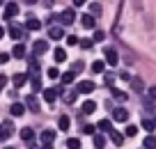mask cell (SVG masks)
<instances>
[{
    "instance_id": "cell-36",
    "label": "cell",
    "mask_w": 156,
    "mask_h": 149,
    "mask_svg": "<svg viewBox=\"0 0 156 149\" xmlns=\"http://www.w3.org/2000/svg\"><path fill=\"white\" fill-rule=\"evenodd\" d=\"M126 135H129V138H133V135H138V126L129 124V126H126Z\"/></svg>"
},
{
    "instance_id": "cell-28",
    "label": "cell",
    "mask_w": 156,
    "mask_h": 149,
    "mask_svg": "<svg viewBox=\"0 0 156 149\" xmlns=\"http://www.w3.org/2000/svg\"><path fill=\"white\" fill-rule=\"evenodd\" d=\"M94 147H97V149H103V147H106V135L94 133Z\"/></svg>"
},
{
    "instance_id": "cell-53",
    "label": "cell",
    "mask_w": 156,
    "mask_h": 149,
    "mask_svg": "<svg viewBox=\"0 0 156 149\" xmlns=\"http://www.w3.org/2000/svg\"><path fill=\"white\" fill-rule=\"evenodd\" d=\"M0 5H2V0H0Z\"/></svg>"
},
{
    "instance_id": "cell-31",
    "label": "cell",
    "mask_w": 156,
    "mask_h": 149,
    "mask_svg": "<svg viewBox=\"0 0 156 149\" xmlns=\"http://www.w3.org/2000/svg\"><path fill=\"white\" fill-rule=\"evenodd\" d=\"M92 39H78V46L83 48V51H90V48H92Z\"/></svg>"
},
{
    "instance_id": "cell-51",
    "label": "cell",
    "mask_w": 156,
    "mask_h": 149,
    "mask_svg": "<svg viewBox=\"0 0 156 149\" xmlns=\"http://www.w3.org/2000/svg\"><path fill=\"white\" fill-rule=\"evenodd\" d=\"M154 124H156V112H154Z\"/></svg>"
},
{
    "instance_id": "cell-22",
    "label": "cell",
    "mask_w": 156,
    "mask_h": 149,
    "mask_svg": "<svg viewBox=\"0 0 156 149\" xmlns=\"http://www.w3.org/2000/svg\"><path fill=\"white\" fill-rule=\"evenodd\" d=\"M110 140L117 144V147H122V144H124V135L119 133V131H110Z\"/></svg>"
},
{
    "instance_id": "cell-26",
    "label": "cell",
    "mask_w": 156,
    "mask_h": 149,
    "mask_svg": "<svg viewBox=\"0 0 156 149\" xmlns=\"http://www.w3.org/2000/svg\"><path fill=\"white\" fill-rule=\"evenodd\" d=\"M58 126H60V131H69V126H71V119H69L67 115H62L58 119Z\"/></svg>"
},
{
    "instance_id": "cell-18",
    "label": "cell",
    "mask_w": 156,
    "mask_h": 149,
    "mask_svg": "<svg viewBox=\"0 0 156 149\" xmlns=\"http://www.w3.org/2000/svg\"><path fill=\"white\" fill-rule=\"evenodd\" d=\"M60 80H62V85H71V83L76 80V73L73 71H64V73H60Z\"/></svg>"
},
{
    "instance_id": "cell-14",
    "label": "cell",
    "mask_w": 156,
    "mask_h": 149,
    "mask_svg": "<svg viewBox=\"0 0 156 149\" xmlns=\"http://www.w3.org/2000/svg\"><path fill=\"white\" fill-rule=\"evenodd\" d=\"M110 94H112V99H115V101H119V103H124V101L129 99V94H126V92L117 90V87H110Z\"/></svg>"
},
{
    "instance_id": "cell-43",
    "label": "cell",
    "mask_w": 156,
    "mask_h": 149,
    "mask_svg": "<svg viewBox=\"0 0 156 149\" xmlns=\"http://www.w3.org/2000/svg\"><path fill=\"white\" fill-rule=\"evenodd\" d=\"M32 87H34V90H39V87H41V80H39V76H32Z\"/></svg>"
},
{
    "instance_id": "cell-2",
    "label": "cell",
    "mask_w": 156,
    "mask_h": 149,
    "mask_svg": "<svg viewBox=\"0 0 156 149\" xmlns=\"http://www.w3.org/2000/svg\"><path fill=\"white\" fill-rule=\"evenodd\" d=\"M73 92H76V94H90V92H94V83L92 80H80Z\"/></svg>"
},
{
    "instance_id": "cell-49",
    "label": "cell",
    "mask_w": 156,
    "mask_h": 149,
    "mask_svg": "<svg viewBox=\"0 0 156 149\" xmlns=\"http://www.w3.org/2000/svg\"><path fill=\"white\" fill-rule=\"evenodd\" d=\"M25 5H34V2H37V0H23Z\"/></svg>"
},
{
    "instance_id": "cell-7",
    "label": "cell",
    "mask_w": 156,
    "mask_h": 149,
    "mask_svg": "<svg viewBox=\"0 0 156 149\" xmlns=\"http://www.w3.org/2000/svg\"><path fill=\"white\" fill-rule=\"evenodd\" d=\"M25 108H28L30 112H39V101L34 94H28L25 96Z\"/></svg>"
},
{
    "instance_id": "cell-17",
    "label": "cell",
    "mask_w": 156,
    "mask_h": 149,
    "mask_svg": "<svg viewBox=\"0 0 156 149\" xmlns=\"http://www.w3.org/2000/svg\"><path fill=\"white\" fill-rule=\"evenodd\" d=\"M9 112H12L14 117H23V115H25V106H23V103H12Z\"/></svg>"
},
{
    "instance_id": "cell-5",
    "label": "cell",
    "mask_w": 156,
    "mask_h": 149,
    "mask_svg": "<svg viewBox=\"0 0 156 149\" xmlns=\"http://www.w3.org/2000/svg\"><path fill=\"white\" fill-rule=\"evenodd\" d=\"M46 51H48V41H46V39H37V41H34V46H32L34 58H37V55H41V53H46Z\"/></svg>"
},
{
    "instance_id": "cell-13",
    "label": "cell",
    "mask_w": 156,
    "mask_h": 149,
    "mask_svg": "<svg viewBox=\"0 0 156 149\" xmlns=\"http://www.w3.org/2000/svg\"><path fill=\"white\" fill-rule=\"evenodd\" d=\"M21 140H23V142H28V144H32V142H34V131L30 129V126L21 129Z\"/></svg>"
},
{
    "instance_id": "cell-24",
    "label": "cell",
    "mask_w": 156,
    "mask_h": 149,
    "mask_svg": "<svg viewBox=\"0 0 156 149\" xmlns=\"http://www.w3.org/2000/svg\"><path fill=\"white\" fill-rule=\"evenodd\" d=\"M58 99V90H44V101L46 103H53Z\"/></svg>"
},
{
    "instance_id": "cell-21",
    "label": "cell",
    "mask_w": 156,
    "mask_h": 149,
    "mask_svg": "<svg viewBox=\"0 0 156 149\" xmlns=\"http://www.w3.org/2000/svg\"><path fill=\"white\" fill-rule=\"evenodd\" d=\"M97 129L103 131V133H110V131H112V122H110V119H101V122L97 124Z\"/></svg>"
},
{
    "instance_id": "cell-16",
    "label": "cell",
    "mask_w": 156,
    "mask_h": 149,
    "mask_svg": "<svg viewBox=\"0 0 156 149\" xmlns=\"http://www.w3.org/2000/svg\"><path fill=\"white\" fill-rule=\"evenodd\" d=\"M7 32H9L12 39H23V37H25V32L19 28V25H9V30H7Z\"/></svg>"
},
{
    "instance_id": "cell-44",
    "label": "cell",
    "mask_w": 156,
    "mask_h": 149,
    "mask_svg": "<svg viewBox=\"0 0 156 149\" xmlns=\"http://www.w3.org/2000/svg\"><path fill=\"white\" fill-rule=\"evenodd\" d=\"M149 99H151V101H156V85L149 87Z\"/></svg>"
},
{
    "instance_id": "cell-10",
    "label": "cell",
    "mask_w": 156,
    "mask_h": 149,
    "mask_svg": "<svg viewBox=\"0 0 156 149\" xmlns=\"http://www.w3.org/2000/svg\"><path fill=\"white\" fill-rule=\"evenodd\" d=\"M112 119L115 122H129V110L126 108H115L112 110Z\"/></svg>"
},
{
    "instance_id": "cell-8",
    "label": "cell",
    "mask_w": 156,
    "mask_h": 149,
    "mask_svg": "<svg viewBox=\"0 0 156 149\" xmlns=\"http://www.w3.org/2000/svg\"><path fill=\"white\" fill-rule=\"evenodd\" d=\"M80 23H83L85 30H94V28H97V19H94L92 14H83V16H80Z\"/></svg>"
},
{
    "instance_id": "cell-50",
    "label": "cell",
    "mask_w": 156,
    "mask_h": 149,
    "mask_svg": "<svg viewBox=\"0 0 156 149\" xmlns=\"http://www.w3.org/2000/svg\"><path fill=\"white\" fill-rule=\"evenodd\" d=\"M2 34H5V30H2V28H0V39H2Z\"/></svg>"
},
{
    "instance_id": "cell-23",
    "label": "cell",
    "mask_w": 156,
    "mask_h": 149,
    "mask_svg": "<svg viewBox=\"0 0 156 149\" xmlns=\"http://www.w3.org/2000/svg\"><path fill=\"white\" fill-rule=\"evenodd\" d=\"M94 110H97V103H94V101H85L83 108H80V112H85V115H92Z\"/></svg>"
},
{
    "instance_id": "cell-48",
    "label": "cell",
    "mask_w": 156,
    "mask_h": 149,
    "mask_svg": "<svg viewBox=\"0 0 156 149\" xmlns=\"http://www.w3.org/2000/svg\"><path fill=\"white\" fill-rule=\"evenodd\" d=\"M44 5H46V9H48V7H53V5H55V0H44Z\"/></svg>"
},
{
    "instance_id": "cell-3",
    "label": "cell",
    "mask_w": 156,
    "mask_h": 149,
    "mask_svg": "<svg viewBox=\"0 0 156 149\" xmlns=\"http://www.w3.org/2000/svg\"><path fill=\"white\" fill-rule=\"evenodd\" d=\"M103 55H106V62L110 64V67H117V62H119V55H117L115 48H106V51H103Z\"/></svg>"
},
{
    "instance_id": "cell-38",
    "label": "cell",
    "mask_w": 156,
    "mask_h": 149,
    "mask_svg": "<svg viewBox=\"0 0 156 149\" xmlns=\"http://www.w3.org/2000/svg\"><path fill=\"white\" fill-rule=\"evenodd\" d=\"M131 85H133V90H142V80L140 78H131Z\"/></svg>"
},
{
    "instance_id": "cell-15",
    "label": "cell",
    "mask_w": 156,
    "mask_h": 149,
    "mask_svg": "<svg viewBox=\"0 0 156 149\" xmlns=\"http://www.w3.org/2000/svg\"><path fill=\"white\" fill-rule=\"evenodd\" d=\"M25 28L34 32V30H39V28H41V21H39L37 16H28V21H25Z\"/></svg>"
},
{
    "instance_id": "cell-27",
    "label": "cell",
    "mask_w": 156,
    "mask_h": 149,
    "mask_svg": "<svg viewBox=\"0 0 156 149\" xmlns=\"http://www.w3.org/2000/svg\"><path fill=\"white\" fill-rule=\"evenodd\" d=\"M12 55H14V58H25V46H23V44H16V46H14V51H12Z\"/></svg>"
},
{
    "instance_id": "cell-19",
    "label": "cell",
    "mask_w": 156,
    "mask_h": 149,
    "mask_svg": "<svg viewBox=\"0 0 156 149\" xmlns=\"http://www.w3.org/2000/svg\"><path fill=\"white\" fill-rule=\"evenodd\" d=\"M142 149H156V135H147L145 140H142Z\"/></svg>"
},
{
    "instance_id": "cell-47",
    "label": "cell",
    "mask_w": 156,
    "mask_h": 149,
    "mask_svg": "<svg viewBox=\"0 0 156 149\" xmlns=\"http://www.w3.org/2000/svg\"><path fill=\"white\" fill-rule=\"evenodd\" d=\"M119 78H122V80H131V76H129L126 71H122V73H119Z\"/></svg>"
},
{
    "instance_id": "cell-33",
    "label": "cell",
    "mask_w": 156,
    "mask_h": 149,
    "mask_svg": "<svg viewBox=\"0 0 156 149\" xmlns=\"http://www.w3.org/2000/svg\"><path fill=\"white\" fill-rule=\"evenodd\" d=\"M103 85H108V87H112V83H115V73H103Z\"/></svg>"
},
{
    "instance_id": "cell-29",
    "label": "cell",
    "mask_w": 156,
    "mask_h": 149,
    "mask_svg": "<svg viewBox=\"0 0 156 149\" xmlns=\"http://www.w3.org/2000/svg\"><path fill=\"white\" fill-rule=\"evenodd\" d=\"M28 71H30V76H37V71H39V62H37V58H32L28 62Z\"/></svg>"
},
{
    "instance_id": "cell-1",
    "label": "cell",
    "mask_w": 156,
    "mask_h": 149,
    "mask_svg": "<svg viewBox=\"0 0 156 149\" xmlns=\"http://www.w3.org/2000/svg\"><path fill=\"white\" fill-rule=\"evenodd\" d=\"M14 124H12L9 119H5L2 124H0V142H7V140L12 138V133H14Z\"/></svg>"
},
{
    "instance_id": "cell-25",
    "label": "cell",
    "mask_w": 156,
    "mask_h": 149,
    "mask_svg": "<svg viewBox=\"0 0 156 149\" xmlns=\"http://www.w3.org/2000/svg\"><path fill=\"white\" fill-rule=\"evenodd\" d=\"M28 83V76L25 73H14V87H23Z\"/></svg>"
},
{
    "instance_id": "cell-34",
    "label": "cell",
    "mask_w": 156,
    "mask_h": 149,
    "mask_svg": "<svg viewBox=\"0 0 156 149\" xmlns=\"http://www.w3.org/2000/svg\"><path fill=\"white\" fill-rule=\"evenodd\" d=\"M142 129H145V131H154L156 124H154L151 119H142Z\"/></svg>"
},
{
    "instance_id": "cell-12",
    "label": "cell",
    "mask_w": 156,
    "mask_h": 149,
    "mask_svg": "<svg viewBox=\"0 0 156 149\" xmlns=\"http://www.w3.org/2000/svg\"><path fill=\"white\" fill-rule=\"evenodd\" d=\"M16 14H19V5H16V2H7V7H5V21L14 19Z\"/></svg>"
},
{
    "instance_id": "cell-46",
    "label": "cell",
    "mask_w": 156,
    "mask_h": 149,
    "mask_svg": "<svg viewBox=\"0 0 156 149\" xmlns=\"http://www.w3.org/2000/svg\"><path fill=\"white\" fill-rule=\"evenodd\" d=\"M85 2H87V0H73V7H83Z\"/></svg>"
},
{
    "instance_id": "cell-37",
    "label": "cell",
    "mask_w": 156,
    "mask_h": 149,
    "mask_svg": "<svg viewBox=\"0 0 156 149\" xmlns=\"http://www.w3.org/2000/svg\"><path fill=\"white\" fill-rule=\"evenodd\" d=\"M103 39H106V34H103L101 30H94V39L92 41H103Z\"/></svg>"
},
{
    "instance_id": "cell-32",
    "label": "cell",
    "mask_w": 156,
    "mask_h": 149,
    "mask_svg": "<svg viewBox=\"0 0 156 149\" xmlns=\"http://www.w3.org/2000/svg\"><path fill=\"white\" fill-rule=\"evenodd\" d=\"M90 14L99 16V14H101V5H99V2H92V5H90Z\"/></svg>"
},
{
    "instance_id": "cell-45",
    "label": "cell",
    "mask_w": 156,
    "mask_h": 149,
    "mask_svg": "<svg viewBox=\"0 0 156 149\" xmlns=\"http://www.w3.org/2000/svg\"><path fill=\"white\" fill-rule=\"evenodd\" d=\"M5 62H9V55H7V53H0V64H5Z\"/></svg>"
},
{
    "instance_id": "cell-35",
    "label": "cell",
    "mask_w": 156,
    "mask_h": 149,
    "mask_svg": "<svg viewBox=\"0 0 156 149\" xmlns=\"http://www.w3.org/2000/svg\"><path fill=\"white\" fill-rule=\"evenodd\" d=\"M92 71H94V73H101V71H103V62H101V60H97V62L92 64Z\"/></svg>"
},
{
    "instance_id": "cell-40",
    "label": "cell",
    "mask_w": 156,
    "mask_h": 149,
    "mask_svg": "<svg viewBox=\"0 0 156 149\" xmlns=\"http://www.w3.org/2000/svg\"><path fill=\"white\" fill-rule=\"evenodd\" d=\"M67 44H69V46H76V44H78V37H76V34H69V37H67Z\"/></svg>"
},
{
    "instance_id": "cell-39",
    "label": "cell",
    "mask_w": 156,
    "mask_h": 149,
    "mask_svg": "<svg viewBox=\"0 0 156 149\" xmlns=\"http://www.w3.org/2000/svg\"><path fill=\"white\" fill-rule=\"evenodd\" d=\"M85 135H94V133H97V126H92V124H87V126H85Z\"/></svg>"
},
{
    "instance_id": "cell-9",
    "label": "cell",
    "mask_w": 156,
    "mask_h": 149,
    "mask_svg": "<svg viewBox=\"0 0 156 149\" xmlns=\"http://www.w3.org/2000/svg\"><path fill=\"white\" fill-rule=\"evenodd\" d=\"M62 37H64V30L60 28V25H51V28H48V39H53V41H60Z\"/></svg>"
},
{
    "instance_id": "cell-41",
    "label": "cell",
    "mask_w": 156,
    "mask_h": 149,
    "mask_svg": "<svg viewBox=\"0 0 156 149\" xmlns=\"http://www.w3.org/2000/svg\"><path fill=\"white\" fill-rule=\"evenodd\" d=\"M48 78H60V71H58L55 67H51V69H48Z\"/></svg>"
},
{
    "instance_id": "cell-52",
    "label": "cell",
    "mask_w": 156,
    "mask_h": 149,
    "mask_svg": "<svg viewBox=\"0 0 156 149\" xmlns=\"http://www.w3.org/2000/svg\"><path fill=\"white\" fill-rule=\"evenodd\" d=\"M5 149H14V147H5Z\"/></svg>"
},
{
    "instance_id": "cell-20",
    "label": "cell",
    "mask_w": 156,
    "mask_h": 149,
    "mask_svg": "<svg viewBox=\"0 0 156 149\" xmlns=\"http://www.w3.org/2000/svg\"><path fill=\"white\" fill-rule=\"evenodd\" d=\"M53 60L55 62H67V51H64V48H55L53 51Z\"/></svg>"
},
{
    "instance_id": "cell-6",
    "label": "cell",
    "mask_w": 156,
    "mask_h": 149,
    "mask_svg": "<svg viewBox=\"0 0 156 149\" xmlns=\"http://www.w3.org/2000/svg\"><path fill=\"white\" fill-rule=\"evenodd\" d=\"M58 94H62V101L67 103V106H71V103L76 101V92H69V90H64V87H58Z\"/></svg>"
},
{
    "instance_id": "cell-4",
    "label": "cell",
    "mask_w": 156,
    "mask_h": 149,
    "mask_svg": "<svg viewBox=\"0 0 156 149\" xmlns=\"http://www.w3.org/2000/svg\"><path fill=\"white\" fill-rule=\"evenodd\" d=\"M60 16V23H64V25H71L73 23V19H76V12L69 7V9H64L62 14H58Z\"/></svg>"
},
{
    "instance_id": "cell-42",
    "label": "cell",
    "mask_w": 156,
    "mask_h": 149,
    "mask_svg": "<svg viewBox=\"0 0 156 149\" xmlns=\"http://www.w3.org/2000/svg\"><path fill=\"white\" fill-rule=\"evenodd\" d=\"M5 85H7V76H5V73H0V92L5 90Z\"/></svg>"
},
{
    "instance_id": "cell-11",
    "label": "cell",
    "mask_w": 156,
    "mask_h": 149,
    "mask_svg": "<svg viewBox=\"0 0 156 149\" xmlns=\"http://www.w3.org/2000/svg\"><path fill=\"white\" fill-rule=\"evenodd\" d=\"M55 142V131H51V129H46V131H41V144H46V147H51V144Z\"/></svg>"
},
{
    "instance_id": "cell-30",
    "label": "cell",
    "mask_w": 156,
    "mask_h": 149,
    "mask_svg": "<svg viewBox=\"0 0 156 149\" xmlns=\"http://www.w3.org/2000/svg\"><path fill=\"white\" fill-rule=\"evenodd\" d=\"M67 149H80V140L78 138H69L67 140Z\"/></svg>"
}]
</instances>
